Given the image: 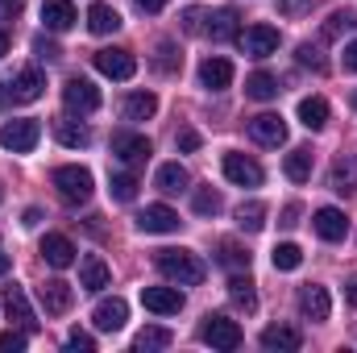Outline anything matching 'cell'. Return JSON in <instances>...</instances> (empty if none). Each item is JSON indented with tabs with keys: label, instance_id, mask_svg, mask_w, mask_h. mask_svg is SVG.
<instances>
[{
	"label": "cell",
	"instance_id": "cell-1",
	"mask_svg": "<svg viewBox=\"0 0 357 353\" xmlns=\"http://www.w3.org/2000/svg\"><path fill=\"white\" fill-rule=\"evenodd\" d=\"M154 266H158V274H162L167 283H175V287H195V283H204V274H208V266L199 262V254H191V250H158V254H154Z\"/></svg>",
	"mask_w": 357,
	"mask_h": 353
},
{
	"label": "cell",
	"instance_id": "cell-2",
	"mask_svg": "<svg viewBox=\"0 0 357 353\" xmlns=\"http://www.w3.org/2000/svg\"><path fill=\"white\" fill-rule=\"evenodd\" d=\"M42 91H46V75L38 67H25L21 75L0 84V108L4 104H33V100H42Z\"/></svg>",
	"mask_w": 357,
	"mask_h": 353
},
{
	"label": "cell",
	"instance_id": "cell-3",
	"mask_svg": "<svg viewBox=\"0 0 357 353\" xmlns=\"http://www.w3.org/2000/svg\"><path fill=\"white\" fill-rule=\"evenodd\" d=\"M199 337H204V345H212V350H241V324L237 320H229V316H220V312H208L204 316V329H199Z\"/></svg>",
	"mask_w": 357,
	"mask_h": 353
},
{
	"label": "cell",
	"instance_id": "cell-4",
	"mask_svg": "<svg viewBox=\"0 0 357 353\" xmlns=\"http://www.w3.org/2000/svg\"><path fill=\"white\" fill-rule=\"evenodd\" d=\"M54 187H59V195L67 200V204H88L91 191H96V179H91L88 167H59L54 171Z\"/></svg>",
	"mask_w": 357,
	"mask_h": 353
},
{
	"label": "cell",
	"instance_id": "cell-5",
	"mask_svg": "<svg viewBox=\"0 0 357 353\" xmlns=\"http://www.w3.org/2000/svg\"><path fill=\"white\" fill-rule=\"evenodd\" d=\"M38 142H42V125H38L33 117L4 121V129H0V146H4V150H13V154H29Z\"/></svg>",
	"mask_w": 357,
	"mask_h": 353
},
{
	"label": "cell",
	"instance_id": "cell-6",
	"mask_svg": "<svg viewBox=\"0 0 357 353\" xmlns=\"http://www.w3.org/2000/svg\"><path fill=\"white\" fill-rule=\"evenodd\" d=\"M63 104H67V112H79V117H88L100 108V88L84 80V75H75V80H67L63 84Z\"/></svg>",
	"mask_w": 357,
	"mask_h": 353
},
{
	"label": "cell",
	"instance_id": "cell-7",
	"mask_svg": "<svg viewBox=\"0 0 357 353\" xmlns=\"http://www.w3.org/2000/svg\"><path fill=\"white\" fill-rule=\"evenodd\" d=\"M96 71L100 75H108V80H133L137 75V59L129 54V50H121V46H108V50H96Z\"/></svg>",
	"mask_w": 357,
	"mask_h": 353
},
{
	"label": "cell",
	"instance_id": "cell-8",
	"mask_svg": "<svg viewBox=\"0 0 357 353\" xmlns=\"http://www.w3.org/2000/svg\"><path fill=\"white\" fill-rule=\"evenodd\" d=\"M112 154H116V163H125V167H142V163L154 154V146H150V137L121 129V133H112Z\"/></svg>",
	"mask_w": 357,
	"mask_h": 353
},
{
	"label": "cell",
	"instance_id": "cell-9",
	"mask_svg": "<svg viewBox=\"0 0 357 353\" xmlns=\"http://www.w3.org/2000/svg\"><path fill=\"white\" fill-rule=\"evenodd\" d=\"M237 42H241V50H245L250 59H270V54L278 50V29H274V25H250Z\"/></svg>",
	"mask_w": 357,
	"mask_h": 353
},
{
	"label": "cell",
	"instance_id": "cell-10",
	"mask_svg": "<svg viewBox=\"0 0 357 353\" xmlns=\"http://www.w3.org/2000/svg\"><path fill=\"white\" fill-rule=\"evenodd\" d=\"M4 312H8V320H13V324H21L25 333H33V329H38L33 308H29V295H25V287H17V283H8V287H4Z\"/></svg>",
	"mask_w": 357,
	"mask_h": 353
},
{
	"label": "cell",
	"instance_id": "cell-11",
	"mask_svg": "<svg viewBox=\"0 0 357 353\" xmlns=\"http://www.w3.org/2000/svg\"><path fill=\"white\" fill-rule=\"evenodd\" d=\"M225 179L237 183V187H262V167L245 154H225Z\"/></svg>",
	"mask_w": 357,
	"mask_h": 353
},
{
	"label": "cell",
	"instance_id": "cell-12",
	"mask_svg": "<svg viewBox=\"0 0 357 353\" xmlns=\"http://www.w3.org/2000/svg\"><path fill=\"white\" fill-rule=\"evenodd\" d=\"M312 229H316L324 241H345V237H349V216H345L341 208H316Z\"/></svg>",
	"mask_w": 357,
	"mask_h": 353
},
{
	"label": "cell",
	"instance_id": "cell-13",
	"mask_svg": "<svg viewBox=\"0 0 357 353\" xmlns=\"http://www.w3.org/2000/svg\"><path fill=\"white\" fill-rule=\"evenodd\" d=\"M299 312H303V320H328V312H333V295H328V287L307 283V287L299 291Z\"/></svg>",
	"mask_w": 357,
	"mask_h": 353
},
{
	"label": "cell",
	"instance_id": "cell-14",
	"mask_svg": "<svg viewBox=\"0 0 357 353\" xmlns=\"http://www.w3.org/2000/svg\"><path fill=\"white\" fill-rule=\"evenodd\" d=\"M91 320H96V329L100 333H121L125 329V320H129V303L125 299H100L96 303V312H91Z\"/></svg>",
	"mask_w": 357,
	"mask_h": 353
},
{
	"label": "cell",
	"instance_id": "cell-15",
	"mask_svg": "<svg viewBox=\"0 0 357 353\" xmlns=\"http://www.w3.org/2000/svg\"><path fill=\"white\" fill-rule=\"evenodd\" d=\"M142 303L154 316H175V312H183V291L178 287H142Z\"/></svg>",
	"mask_w": 357,
	"mask_h": 353
},
{
	"label": "cell",
	"instance_id": "cell-16",
	"mask_svg": "<svg viewBox=\"0 0 357 353\" xmlns=\"http://www.w3.org/2000/svg\"><path fill=\"white\" fill-rule=\"evenodd\" d=\"M250 137H254L258 146H282V142H287V121H282L278 112H262V117L250 121Z\"/></svg>",
	"mask_w": 357,
	"mask_h": 353
},
{
	"label": "cell",
	"instance_id": "cell-17",
	"mask_svg": "<svg viewBox=\"0 0 357 353\" xmlns=\"http://www.w3.org/2000/svg\"><path fill=\"white\" fill-rule=\"evenodd\" d=\"M137 229L142 233H175L178 229V212L167 208V204H150L137 212Z\"/></svg>",
	"mask_w": 357,
	"mask_h": 353
},
{
	"label": "cell",
	"instance_id": "cell-18",
	"mask_svg": "<svg viewBox=\"0 0 357 353\" xmlns=\"http://www.w3.org/2000/svg\"><path fill=\"white\" fill-rule=\"evenodd\" d=\"M38 295H42L46 316H67V312H71V303H75V291H71V283H63V278H50Z\"/></svg>",
	"mask_w": 357,
	"mask_h": 353
},
{
	"label": "cell",
	"instance_id": "cell-19",
	"mask_svg": "<svg viewBox=\"0 0 357 353\" xmlns=\"http://www.w3.org/2000/svg\"><path fill=\"white\" fill-rule=\"evenodd\" d=\"M75 21H79V13H75L71 0H42V25L50 33H67Z\"/></svg>",
	"mask_w": 357,
	"mask_h": 353
},
{
	"label": "cell",
	"instance_id": "cell-20",
	"mask_svg": "<svg viewBox=\"0 0 357 353\" xmlns=\"http://www.w3.org/2000/svg\"><path fill=\"white\" fill-rule=\"evenodd\" d=\"M204 33H208L212 42H233V38H241L237 13H233V8H216V13H208V17H204Z\"/></svg>",
	"mask_w": 357,
	"mask_h": 353
},
{
	"label": "cell",
	"instance_id": "cell-21",
	"mask_svg": "<svg viewBox=\"0 0 357 353\" xmlns=\"http://www.w3.org/2000/svg\"><path fill=\"white\" fill-rule=\"evenodd\" d=\"M42 258H46V266H54V270L75 266V246H71V237H63V233H46V237H42Z\"/></svg>",
	"mask_w": 357,
	"mask_h": 353
},
{
	"label": "cell",
	"instance_id": "cell-22",
	"mask_svg": "<svg viewBox=\"0 0 357 353\" xmlns=\"http://www.w3.org/2000/svg\"><path fill=\"white\" fill-rule=\"evenodd\" d=\"M328 187H333L337 195H354L357 191V158L354 154H341V158L333 163V171H328Z\"/></svg>",
	"mask_w": 357,
	"mask_h": 353
},
{
	"label": "cell",
	"instance_id": "cell-23",
	"mask_svg": "<svg viewBox=\"0 0 357 353\" xmlns=\"http://www.w3.org/2000/svg\"><path fill=\"white\" fill-rule=\"evenodd\" d=\"M199 84L208 91H225L233 84V63L229 59H204L199 63Z\"/></svg>",
	"mask_w": 357,
	"mask_h": 353
},
{
	"label": "cell",
	"instance_id": "cell-24",
	"mask_svg": "<svg viewBox=\"0 0 357 353\" xmlns=\"http://www.w3.org/2000/svg\"><path fill=\"white\" fill-rule=\"evenodd\" d=\"M299 345H303L299 329H287V324H270L266 333H262V350H266V353H295Z\"/></svg>",
	"mask_w": 357,
	"mask_h": 353
},
{
	"label": "cell",
	"instance_id": "cell-25",
	"mask_svg": "<svg viewBox=\"0 0 357 353\" xmlns=\"http://www.w3.org/2000/svg\"><path fill=\"white\" fill-rule=\"evenodd\" d=\"M158 112V96L154 91H129L125 104H121V117L125 121H150Z\"/></svg>",
	"mask_w": 357,
	"mask_h": 353
},
{
	"label": "cell",
	"instance_id": "cell-26",
	"mask_svg": "<svg viewBox=\"0 0 357 353\" xmlns=\"http://www.w3.org/2000/svg\"><path fill=\"white\" fill-rule=\"evenodd\" d=\"M54 137H59V146H67V150H84V146H91L88 125H79V121H71V117H59V121H54Z\"/></svg>",
	"mask_w": 357,
	"mask_h": 353
},
{
	"label": "cell",
	"instance_id": "cell-27",
	"mask_svg": "<svg viewBox=\"0 0 357 353\" xmlns=\"http://www.w3.org/2000/svg\"><path fill=\"white\" fill-rule=\"evenodd\" d=\"M299 125L312 129V133L324 129V125H328V100H324V96H303V100H299Z\"/></svg>",
	"mask_w": 357,
	"mask_h": 353
},
{
	"label": "cell",
	"instance_id": "cell-28",
	"mask_svg": "<svg viewBox=\"0 0 357 353\" xmlns=\"http://www.w3.org/2000/svg\"><path fill=\"white\" fill-rule=\"evenodd\" d=\"M88 29L96 33V38L116 33V29H121V13H116L112 4H91L88 8Z\"/></svg>",
	"mask_w": 357,
	"mask_h": 353
},
{
	"label": "cell",
	"instance_id": "cell-29",
	"mask_svg": "<svg viewBox=\"0 0 357 353\" xmlns=\"http://www.w3.org/2000/svg\"><path fill=\"white\" fill-rule=\"evenodd\" d=\"M108 266H104V258H96V254H88L84 262H79V287L84 291H104L108 287Z\"/></svg>",
	"mask_w": 357,
	"mask_h": 353
},
{
	"label": "cell",
	"instance_id": "cell-30",
	"mask_svg": "<svg viewBox=\"0 0 357 353\" xmlns=\"http://www.w3.org/2000/svg\"><path fill=\"white\" fill-rule=\"evenodd\" d=\"M154 187H158L162 195H178V191H187V171H183L178 163H162L158 175H154Z\"/></svg>",
	"mask_w": 357,
	"mask_h": 353
},
{
	"label": "cell",
	"instance_id": "cell-31",
	"mask_svg": "<svg viewBox=\"0 0 357 353\" xmlns=\"http://www.w3.org/2000/svg\"><path fill=\"white\" fill-rule=\"evenodd\" d=\"M237 229H245V233H262V229H266V204H262V200L241 204V208H237Z\"/></svg>",
	"mask_w": 357,
	"mask_h": 353
},
{
	"label": "cell",
	"instance_id": "cell-32",
	"mask_svg": "<svg viewBox=\"0 0 357 353\" xmlns=\"http://www.w3.org/2000/svg\"><path fill=\"white\" fill-rule=\"evenodd\" d=\"M229 299H233L237 308H245V312H254V308H258V295H254L250 274H241V270H237V274L229 278Z\"/></svg>",
	"mask_w": 357,
	"mask_h": 353
},
{
	"label": "cell",
	"instance_id": "cell-33",
	"mask_svg": "<svg viewBox=\"0 0 357 353\" xmlns=\"http://www.w3.org/2000/svg\"><path fill=\"white\" fill-rule=\"evenodd\" d=\"M282 171L291 183H307L312 179V150H303V146H295L291 154H287V163H282Z\"/></svg>",
	"mask_w": 357,
	"mask_h": 353
},
{
	"label": "cell",
	"instance_id": "cell-34",
	"mask_svg": "<svg viewBox=\"0 0 357 353\" xmlns=\"http://www.w3.org/2000/svg\"><path fill=\"white\" fill-rule=\"evenodd\" d=\"M154 71L158 75H178V67H183V54H178L175 42H158V50H154Z\"/></svg>",
	"mask_w": 357,
	"mask_h": 353
},
{
	"label": "cell",
	"instance_id": "cell-35",
	"mask_svg": "<svg viewBox=\"0 0 357 353\" xmlns=\"http://www.w3.org/2000/svg\"><path fill=\"white\" fill-rule=\"evenodd\" d=\"M137 175L133 171H116V175L108 179V191H112V200H121V204H133L137 200Z\"/></svg>",
	"mask_w": 357,
	"mask_h": 353
},
{
	"label": "cell",
	"instance_id": "cell-36",
	"mask_svg": "<svg viewBox=\"0 0 357 353\" xmlns=\"http://www.w3.org/2000/svg\"><path fill=\"white\" fill-rule=\"evenodd\" d=\"M175 337H171V329H162V324H150V329H142L137 337H133V350H167Z\"/></svg>",
	"mask_w": 357,
	"mask_h": 353
},
{
	"label": "cell",
	"instance_id": "cell-37",
	"mask_svg": "<svg viewBox=\"0 0 357 353\" xmlns=\"http://www.w3.org/2000/svg\"><path fill=\"white\" fill-rule=\"evenodd\" d=\"M245 96H250V100H274V96H278V80H274L270 71H254V75L245 80Z\"/></svg>",
	"mask_w": 357,
	"mask_h": 353
},
{
	"label": "cell",
	"instance_id": "cell-38",
	"mask_svg": "<svg viewBox=\"0 0 357 353\" xmlns=\"http://www.w3.org/2000/svg\"><path fill=\"white\" fill-rule=\"evenodd\" d=\"M270 262H274V270H299L303 266V250L295 241H282V246H274Z\"/></svg>",
	"mask_w": 357,
	"mask_h": 353
},
{
	"label": "cell",
	"instance_id": "cell-39",
	"mask_svg": "<svg viewBox=\"0 0 357 353\" xmlns=\"http://www.w3.org/2000/svg\"><path fill=\"white\" fill-rule=\"evenodd\" d=\"M354 25H357V13H354V8H341V13H333V17L324 21L320 38H324V42H333V38H341V33H345V29H354Z\"/></svg>",
	"mask_w": 357,
	"mask_h": 353
},
{
	"label": "cell",
	"instance_id": "cell-40",
	"mask_svg": "<svg viewBox=\"0 0 357 353\" xmlns=\"http://www.w3.org/2000/svg\"><path fill=\"white\" fill-rule=\"evenodd\" d=\"M220 266H229V270H250V250H241L237 241H220Z\"/></svg>",
	"mask_w": 357,
	"mask_h": 353
},
{
	"label": "cell",
	"instance_id": "cell-41",
	"mask_svg": "<svg viewBox=\"0 0 357 353\" xmlns=\"http://www.w3.org/2000/svg\"><path fill=\"white\" fill-rule=\"evenodd\" d=\"M191 204H195V212H199V216H216V212L225 208V200H220V191H212V187H199Z\"/></svg>",
	"mask_w": 357,
	"mask_h": 353
},
{
	"label": "cell",
	"instance_id": "cell-42",
	"mask_svg": "<svg viewBox=\"0 0 357 353\" xmlns=\"http://www.w3.org/2000/svg\"><path fill=\"white\" fill-rule=\"evenodd\" d=\"M295 59H299V67H312L316 75H324V71H328V59H324V54H320L312 42H303V46L295 50Z\"/></svg>",
	"mask_w": 357,
	"mask_h": 353
},
{
	"label": "cell",
	"instance_id": "cell-43",
	"mask_svg": "<svg viewBox=\"0 0 357 353\" xmlns=\"http://www.w3.org/2000/svg\"><path fill=\"white\" fill-rule=\"evenodd\" d=\"M25 345H29V337H25V333H13V329H8V333H0V353H21Z\"/></svg>",
	"mask_w": 357,
	"mask_h": 353
},
{
	"label": "cell",
	"instance_id": "cell-44",
	"mask_svg": "<svg viewBox=\"0 0 357 353\" xmlns=\"http://www.w3.org/2000/svg\"><path fill=\"white\" fill-rule=\"evenodd\" d=\"M204 17H208L204 8H183V29L187 33H204Z\"/></svg>",
	"mask_w": 357,
	"mask_h": 353
},
{
	"label": "cell",
	"instance_id": "cell-45",
	"mask_svg": "<svg viewBox=\"0 0 357 353\" xmlns=\"http://www.w3.org/2000/svg\"><path fill=\"white\" fill-rule=\"evenodd\" d=\"M33 54H38V59H42V63H54V59H59V54H63V50H59V46H54V42H46V38H33Z\"/></svg>",
	"mask_w": 357,
	"mask_h": 353
},
{
	"label": "cell",
	"instance_id": "cell-46",
	"mask_svg": "<svg viewBox=\"0 0 357 353\" xmlns=\"http://www.w3.org/2000/svg\"><path fill=\"white\" fill-rule=\"evenodd\" d=\"M67 350L71 353H91L96 341H91V333H71V337H67Z\"/></svg>",
	"mask_w": 357,
	"mask_h": 353
},
{
	"label": "cell",
	"instance_id": "cell-47",
	"mask_svg": "<svg viewBox=\"0 0 357 353\" xmlns=\"http://www.w3.org/2000/svg\"><path fill=\"white\" fill-rule=\"evenodd\" d=\"M178 150H183V154L199 150V133H195V129H183V133H178Z\"/></svg>",
	"mask_w": 357,
	"mask_h": 353
},
{
	"label": "cell",
	"instance_id": "cell-48",
	"mask_svg": "<svg viewBox=\"0 0 357 353\" xmlns=\"http://www.w3.org/2000/svg\"><path fill=\"white\" fill-rule=\"evenodd\" d=\"M299 212H303L299 204H287V208H282V220H278V225H282V229H295V225H299Z\"/></svg>",
	"mask_w": 357,
	"mask_h": 353
},
{
	"label": "cell",
	"instance_id": "cell-49",
	"mask_svg": "<svg viewBox=\"0 0 357 353\" xmlns=\"http://www.w3.org/2000/svg\"><path fill=\"white\" fill-rule=\"evenodd\" d=\"M312 4H320V0H282V13L299 17V13H303V8H312Z\"/></svg>",
	"mask_w": 357,
	"mask_h": 353
},
{
	"label": "cell",
	"instance_id": "cell-50",
	"mask_svg": "<svg viewBox=\"0 0 357 353\" xmlns=\"http://www.w3.org/2000/svg\"><path fill=\"white\" fill-rule=\"evenodd\" d=\"M133 4H137L142 13H162V8H167L171 0H133Z\"/></svg>",
	"mask_w": 357,
	"mask_h": 353
},
{
	"label": "cell",
	"instance_id": "cell-51",
	"mask_svg": "<svg viewBox=\"0 0 357 353\" xmlns=\"http://www.w3.org/2000/svg\"><path fill=\"white\" fill-rule=\"evenodd\" d=\"M345 71H357V42L345 46Z\"/></svg>",
	"mask_w": 357,
	"mask_h": 353
},
{
	"label": "cell",
	"instance_id": "cell-52",
	"mask_svg": "<svg viewBox=\"0 0 357 353\" xmlns=\"http://www.w3.org/2000/svg\"><path fill=\"white\" fill-rule=\"evenodd\" d=\"M38 220H42V208H29V212H25V220H21V225H25V229H33V225H38Z\"/></svg>",
	"mask_w": 357,
	"mask_h": 353
},
{
	"label": "cell",
	"instance_id": "cell-53",
	"mask_svg": "<svg viewBox=\"0 0 357 353\" xmlns=\"http://www.w3.org/2000/svg\"><path fill=\"white\" fill-rule=\"evenodd\" d=\"M345 299H349V303L357 308V274L349 278V283H345Z\"/></svg>",
	"mask_w": 357,
	"mask_h": 353
},
{
	"label": "cell",
	"instance_id": "cell-54",
	"mask_svg": "<svg viewBox=\"0 0 357 353\" xmlns=\"http://www.w3.org/2000/svg\"><path fill=\"white\" fill-rule=\"evenodd\" d=\"M0 8H4V13H21V8H25V0H0Z\"/></svg>",
	"mask_w": 357,
	"mask_h": 353
},
{
	"label": "cell",
	"instance_id": "cell-55",
	"mask_svg": "<svg viewBox=\"0 0 357 353\" xmlns=\"http://www.w3.org/2000/svg\"><path fill=\"white\" fill-rule=\"evenodd\" d=\"M4 274H8V254L0 250V278H4Z\"/></svg>",
	"mask_w": 357,
	"mask_h": 353
},
{
	"label": "cell",
	"instance_id": "cell-56",
	"mask_svg": "<svg viewBox=\"0 0 357 353\" xmlns=\"http://www.w3.org/2000/svg\"><path fill=\"white\" fill-rule=\"evenodd\" d=\"M8 54V38H4V29H0V59Z\"/></svg>",
	"mask_w": 357,
	"mask_h": 353
},
{
	"label": "cell",
	"instance_id": "cell-57",
	"mask_svg": "<svg viewBox=\"0 0 357 353\" xmlns=\"http://www.w3.org/2000/svg\"><path fill=\"white\" fill-rule=\"evenodd\" d=\"M354 108H357V91H354Z\"/></svg>",
	"mask_w": 357,
	"mask_h": 353
}]
</instances>
